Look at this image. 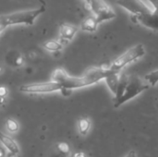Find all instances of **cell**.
<instances>
[{
    "instance_id": "cell-1",
    "label": "cell",
    "mask_w": 158,
    "mask_h": 157,
    "mask_svg": "<svg viewBox=\"0 0 158 157\" xmlns=\"http://www.w3.org/2000/svg\"><path fill=\"white\" fill-rule=\"evenodd\" d=\"M114 70L108 68H91L81 77H74L69 75L64 69L56 68L52 73V81L61 84L62 88L75 90L87 87L105 80Z\"/></svg>"
},
{
    "instance_id": "cell-2",
    "label": "cell",
    "mask_w": 158,
    "mask_h": 157,
    "mask_svg": "<svg viewBox=\"0 0 158 157\" xmlns=\"http://www.w3.org/2000/svg\"><path fill=\"white\" fill-rule=\"evenodd\" d=\"M149 88L150 86L143 79L139 77L120 76L119 84L117 93L114 95V107L118 108L123 104L138 96Z\"/></svg>"
},
{
    "instance_id": "cell-3",
    "label": "cell",
    "mask_w": 158,
    "mask_h": 157,
    "mask_svg": "<svg viewBox=\"0 0 158 157\" xmlns=\"http://www.w3.org/2000/svg\"><path fill=\"white\" fill-rule=\"evenodd\" d=\"M45 11V6L31 10H23L12 12L9 14L0 16V25L5 29L14 25H25L31 26L34 24L35 19Z\"/></svg>"
},
{
    "instance_id": "cell-4",
    "label": "cell",
    "mask_w": 158,
    "mask_h": 157,
    "mask_svg": "<svg viewBox=\"0 0 158 157\" xmlns=\"http://www.w3.org/2000/svg\"><path fill=\"white\" fill-rule=\"evenodd\" d=\"M144 55H145V48H144L143 44H142V43L136 44L133 47L127 50L126 52H124L118 58H116V60L111 64V66L109 68L114 71L120 72V70L124 67H126L130 63L143 57Z\"/></svg>"
},
{
    "instance_id": "cell-5",
    "label": "cell",
    "mask_w": 158,
    "mask_h": 157,
    "mask_svg": "<svg viewBox=\"0 0 158 157\" xmlns=\"http://www.w3.org/2000/svg\"><path fill=\"white\" fill-rule=\"evenodd\" d=\"M117 4L131 15L156 12L157 7L151 0H117Z\"/></svg>"
},
{
    "instance_id": "cell-6",
    "label": "cell",
    "mask_w": 158,
    "mask_h": 157,
    "mask_svg": "<svg viewBox=\"0 0 158 157\" xmlns=\"http://www.w3.org/2000/svg\"><path fill=\"white\" fill-rule=\"evenodd\" d=\"M87 7L97 18L99 22L110 20L116 18L115 11L104 0H83Z\"/></svg>"
},
{
    "instance_id": "cell-7",
    "label": "cell",
    "mask_w": 158,
    "mask_h": 157,
    "mask_svg": "<svg viewBox=\"0 0 158 157\" xmlns=\"http://www.w3.org/2000/svg\"><path fill=\"white\" fill-rule=\"evenodd\" d=\"M62 86L60 83L51 81L47 82L40 83H31L24 84L19 87V91L24 93L29 94H43V93H51L55 92H60Z\"/></svg>"
},
{
    "instance_id": "cell-8",
    "label": "cell",
    "mask_w": 158,
    "mask_h": 157,
    "mask_svg": "<svg viewBox=\"0 0 158 157\" xmlns=\"http://www.w3.org/2000/svg\"><path fill=\"white\" fill-rule=\"evenodd\" d=\"M131 19L134 22H138L150 30L158 31V8L153 13L132 15Z\"/></svg>"
},
{
    "instance_id": "cell-9",
    "label": "cell",
    "mask_w": 158,
    "mask_h": 157,
    "mask_svg": "<svg viewBox=\"0 0 158 157\" xmlns=\"http://www.w3.org/2000/svg\"><path fill=\"white\" fill-rule=\"evenodd\" d=\"M78 31V28L76 26L68 24V23H61L59 25V40L64 43H68L71 42Z\"/></svg>"
},
{
    "instance_id": "cell-10",
    "label": "cell",
    "mask_w": 158,
    "mask_h": 157,
    "mask_svg": "<svg viewBox=\"0 0 158 157\" xmlns=\"http://www.w3.org/2000/svg\"><path fill=\"white\" fill-rule=\"evenodd\" d=\"M0 143L8 151V153L12 154L13 155L19 156L20 155V149L18 143L10 136L2 132L1 130H0Z\"/></svg>"
},
{
    "instance_id": "cell-11",
    "label": "cell",
    "mask_w": 158,
    "mask_h": 157,
    "mask_svg": "<svg viewBox=\"0 0 158 157\" xmlns=\"http://www.w3.org/2000/svg\"><path fill=\"white\" fill-rule=\"evenodd\" d=\"M6 62L11 68H21L25 63L24 56L18 51H10L6 56Z\"/></svg>"
},
{
    "instance_id": "cell-12",
    "label": "cell",
    "mask_w": 158,
    "mask_h": 157,
    "mask_svg": "<svg viewBox=\"0 0 158 157\" xmlns=\"http://www.w3.org/2000/svg\"><path fill=\"white\" fill-rule=\"evenodd\" d=\"M120 74L118 71H113L111 74H109L106 79L105 81L108 87V89L110 90V92L112 93L113 95L116 94L118 84H119V80H120Z\"/></svg>"
},
{
    "instance_id": "cell-13",
    "label": "cell",
    "mask_w": 158,
    "mask_h": 157,
    "mask_svg": "<svg viewBox=\"0 0 158 157\" xmlns=\"http://www.w3.org/2000/svg\"><path fill=\"white\" fill-rule=\"evenodd\" d=\"M100 22L98 21L97 18L94 15V16H89L87 17L81 24V29L84 31H88V32H94L97 28H98V24Z\"/></svg>"
},
{
    "instance_id": "cell-14",
    "label": "cell",
    "mask_w": 158,
    "mask_h": 157,
    "mask_svg": "<svg viewBox=\"0 0 158 157\" xmlns=\"http://www.w3.org/2000/svg\"><path fill=\"white\" fill-rule=\"evenodd\" d=\"M78 131L81 136H86L92 127V122L88 118H81L78 120Z\"/></svg>"
},
{
    "instance_id": "cell-15",
    "label": "cell",
    "mask_w": 158,
    "mask_h": 157,
    "mask_svg": "<svg viewBox=\"0 0 158 157\" xmlns=\"http://www.w3.org/2000/svg\"><path fill=\"white\" fill-rule=\"evenodd\" d=\"M44 49L49 52H59L63 48V43L56 40H48L43 43Z\"/></svg>"
},
{
    "instance_id": "cell-16",
    "label": "cell",
    "mask_w": 158,
    "mask_h": 157,
    "mask_svg": "<svg viewBox=\"0 0 158 157\" xmlns=\"http://www.w3.org/2000/svg\"><path fill=\"white\" fill-rule=\"evenodd\" d=\"M143 80L150 87L156 86L158 83V69L153 70V71L147 73L143 77Z\"/></svg>"
},
{
    "instance_id": "cell-17",
    "label": "cell",
    "mask_w": 158,
    "mask_h": 157,
    "mask_svg": "<svg viewBox=\"0 0 158 157\" xmlns=\"http://www.w3.org/2000/svg\"><path fill=\"white\" fill-rule=\"evenodd\" d=\"M6 128L9 133H17L19 130V124L14 118H7L6 121Z\"/></svg>"
},
{
    "instance_id": "cell-18",
    "label": "cell",
    "mask_w": 158,
    "mask_h": 157,
    "mask_svg": "<svg viewBox=\"0 0 158 157\" xmlns=\"http://www.w3.org/2000/svg\"><path fill=\"white\" fill-rule=\"evenodd\" d=\"M56 150L59 154L63 155H69L70 154V146L68 143L65 142H60L58 143H56Z\"/></svg>"
},
{
    "instance_id": "cell-19",
    "label": "cell",
    "mask_w": 158,
    "mask_h": 157,
    "mask_svg": "<svg viewBox=\"0 0 158 157\" xmlns=\"http://www.w3.org/2000/svg\"><path fill=\"white\" fill-rule=\"evenodd\" d=\"M7 93V89L5 86H0V105H3L6 103Z\"/></svg>"
},
{
    "instance_id": "cell-20",
    "label": "cell",
    "mask_w": 158,
    "mask_h": 157,
    "mask_svg": "<svg viewBox=\"0 0 158 157\" xmlns=\"http://www.w3.org/2000/svg\"><path fill=\"white\" fill-rule=\"evenodd\" d=\"M124 157H137V154H136L135 151L131 150V151H130Z\"/></svg>"
},
{
    "instance_id": "cell-21",
    "label": "cell",
    "mask_w": 158,
    "mask_h": 157,
    "mask_svg": "<svg viewBox=\"0 0 158 157\" xmlns=\"http://www.w3.org/2000/svg\"><path fill=\"white\" fill-rule=\"evenodd\" d=\"M73 157H87L86 156V155L84 154V153H81V152H78V153H75L73 155Z\"/></svg>"
},
{
    "instance_id": "cell-22",
    "label": "cell",
    "mask_w": 158,
    "mask_h": 157,
    "mask_svg": "<svg viewBox=\"0 0 158 157\" xmlns=\"http://www.w3.org/2000/svg\"><path fill=\"white\" fill-rule=\"evenodd\" d=\"M6 155V152L3 148H0V157H4Z\"/></svg>"
},
{
    "instance_id": "cell-23",
    "label": "cell",
    "mask_w": 158,
    "mask_h": 157,
    "mask_svg": "<svg viewBox=\"0 0 158 157\" xmlns=\"http://www.w3.org/2000/svg\"><path fill=\"white\" fill-rule=\"evenodd\" d=\"M5 30H6V29H5V28H4L3 26H1V25H0V34H1V33H2V32H3V31H5Z\"/></svg>"
},
{
    "instance_id": "cell-24",
    "label": "cell",
    "mask_w": 158,
    "mask_h": 157,
    "mask_svg": "<svg viewBox=\"0 0 158 157\" xmlns=\"http://www.w3.org/2000/svg\"><path fill=\"white\" fill-rule=\"evenodd\" d=\"M37 1H39V2H40V3H41L42 5H44V6H45V5H46V3H45V2H44V0H37Z\"/></svg>"
},
{
    "instance_id": "cell-25",
    "label": "cell",
    "mask_w": 158,
    "mask_h": 157,
    "mask_svg": "<svg viewBox=\"0 0 158 157\" xmlns=\"http://www.w3.org/2000/svg\"><path fill=\"white\" fill-rule=\"evenodd\" d=\"M3 72V66H2V64L0 63V74Z\"/></svg>"
},
{
    "instance_id": "cell-26",
    "label": "cell",
    "mask_w": 158,
    "mask_h": 157,
    "mask_svg": "<svg viewBox=\"0 0 158 157\" xmlns=\"http://www.w3.org/2000/svg\"><path fill=\"white\" fill-rule=\"evenodd\" d=\"M72 157H73V156H72Z\"/></svg>"
}]
</instances>
